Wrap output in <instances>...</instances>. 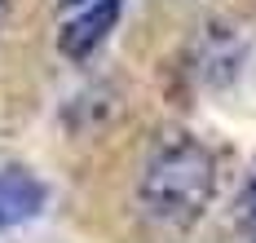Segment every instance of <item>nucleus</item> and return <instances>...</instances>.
Returning a JSON list of instances; mask_svg holds the SVG:
<instances>
[{
    "mask_svg": "<svg viewBox=\"0 0 256 243\" xmlns=\"http://www.w3.org/2000/svg\"><path fill=\"white\" fill-rule=\"evenodd\" d=\"M4 14H9V0H0V27H4Z\"/></svg>",
    "mask_w": 256,
    "mask_h": 243,
    "instance_id": "nucleus-6",
    "label": "nucleus"
},
{
    "mask_svg": "<svg viewBox=\"0 0 256 243\" xmlns=\"http://www.w3.org/2000/svg\"><path fill=\"white\" fill-rule=\"evenodd\" d=\"M71 4H80V0H71Z\"/></svg>",
    "mask_w": 256,
    "mask_h": 243,
    "instance_id": "nucleus-7",
    "label": "nucleus"
},
{
    "mask_svg": "<svg viewBox=\"0 0 256 243\" xmlns=\"http://www.w3.org/2000/svg\"><path fill=\"white\" fill-rule=\"evenodd\" d=\"M120 14H124V0H88V4H80L58 31V49L71 62H84L88 54H98L106 44V36L115 31Z\"/></svg>",
    "mask_w": 256,
    "mask_h": 243,
    "instance_id": "nucleus-2",
    "label": "nucleus"
},
{
    "mask_svg": "<svg viewBox=\"0 0 256 243\" xmlns=\"http://www.w3.org/2000/svg\"><path fill=\"white\" fill-rule=\"evenodd\" d=\"M137 199L154 226L164 230H190L199 226L216 199V155L186 128H168L154 137L142 164Z\"/></svg>",
    "mask_w": 256,
    "mask_h": 243,
    "instance_id": "nucleus-1",
    "label": "nucleus"
},
{
    "mask_svg": "<svg viewBox=\"0 0 256 243\" xmlns=\"http://www.w3.org/2000/svg\"><path fill=\"white\" fill-rule=\"evenodd\" d=\"M44 204H49V186L31 168H22V164L0 168V230L26 226L31 216L44 212Z\"/></svg>",
    "mask_w": 256,
    "mask_h": 243,
    "instance_id": "nucleus-4",
    "label": "nucleus"
},
{
    "mask_svg": "<svg viewBox=\"0 0 256 243\" xmlns=\"http://www.w3.org/2000/svg\"><path fill=\"white\" fill-rule=\"evenodd\" d=\"M243 230L256 243V172L248 177V190H243Z\"/></svg>",
    "mask_w": 256,
    "mask_h": 243,
    "instance_id": "nucleus-5",
    "label": "nucleus"
},
{
    "mask_svg": "<svg viewBox=\"0 0 256 243\" xmlns=\"http://www.w3.org/2000/svg\"><path fill=\"white\" fill-rule=\"evenodd\" d=\"M243 54H248V36H238V27H226V22H212L204 27V36L194 40V80L204 84H226L238 76L243 66Z\"/></svg>",
    "mask_w": 256,
    "mask_h": 243,
    "instance_id": "nucleus-3",
    "label": "nucleus"
}]
</instances>
